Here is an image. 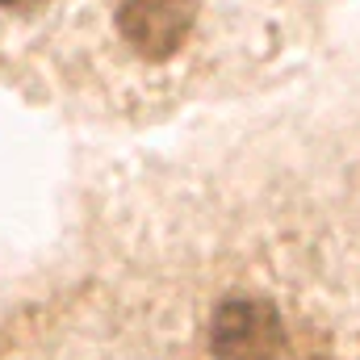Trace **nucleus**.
<instances>
[{
    "label": "nucleus",
    "mask_w": 360,
    "mask_h": 360,
    "mask_svg": "<svg viewBox=\"0 0 360 360\" xmlns=\"http://www.w3.org/2000/svg\"><path fill=\"white\" fill-rule=\"evenodd\" d=\"M214 360H289V335L264 297H226L210 323Z\"/></svg>",
    "instance_id": "obj_1"
},
{
    "label": "nucleus",
    "mask_w": 360,
    "mask_h": 360,
    "mask_svg": "<svg viewBox=\"0 0 360 360\" xmlns=\"http://www.w3.org/2000/svg\"><path fill=\"white\" fill-rule=\"evenodd\" d=\"M193 21H197V0H117L122 42L151 63L176 55Z\"/></svg>",
    "instance_id": "obj_2"
},
{
    "label": "nucleus",
    "mask_w": 360,
    "mask_h": 360,
    "mask_svg": "<svg viewBox=\"0 0 360 360\" xmlns=\"http://www.w3.org/2000/svg\"><path fill=\"white\" fill-rule=\"evenodd\" d=\"M0 4H4V8H38L42 0H0Z\"/></svg>",
    "instance_id": "obj_3"
}]
</instances>
